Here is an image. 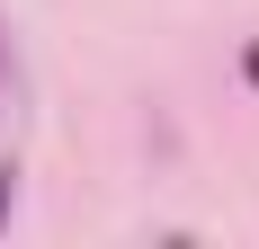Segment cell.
Masks as SVG:
<instances>
[{
	"label": "cell",
	"instance_id": "1",
	"mask_svg": "<svg viewBox=\"0 0 259 249\" xmlns=\"http://www.w3.org/2000/svg\"><path fill=\"white\" fill-rule=\"evenodd\" d=\"M9 196H18V169H0V223H9Z\"/></svg>",
	"mask_w": 259,
	"mask_h": 249
}]
</instances>
